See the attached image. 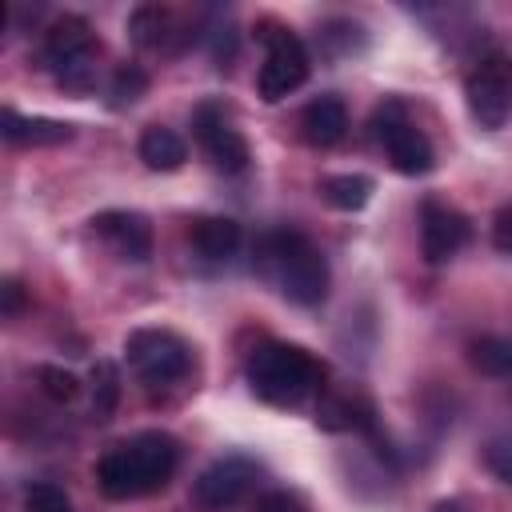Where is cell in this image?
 Wrapping results in <instances>:
<instances>
[{
	"label": "cell",
	"mask_w": 512,
	"mask_h": 512,
	"mask_svg": "<svg viewBox=\"0 0 512 512\" xmlns=\"http://www.w3.org/2000/svg\"><path fill=\"white\" fill-rule=\"evenodd\" d=\"M176 460H180V444L168 432H140L100 456L96 484L108 500L152 496L172 480Z\"/></svg>",
	"instance_id": "obj_1"
},
{
	"label": "cell",
	"mask_w": 512,
	"mask_h": 512,
	"mask_svg": "<svg viewBox=\"0 0 512 512\" xmlns=\"http://www.w3.org/2000/svg\"><path fill=\"white\" fill-rule=\"evenodd\" d=\"M248 388L276 408H292L300 400H308L312 392L324 388V360H316L308 348L300 344H260L248 364H244Z\"/></svg>",
	"instance_id": "obj_2"
},
{
	"label": "cell",
	"mask_w": 512,
	"mask_h": 512,
	"mask_svg": "<svg viewBox=\"0 0 512 512\" xmlns=\"http://www.w3.org/2000/svg\"><path fill=\"white\" fill-rule=\"evenodd\" d=\"M260 268L300 308H316L328 296V260L300 232H272V236H264Z\"/></svg>",
	"instance_id": "obj_3"
},
{
	"label": "cell",
	"mask_w": 512,
	"mask_h": 512,
	"mask_svg": "<svg viewBox=\"0 0 512 512\" xmlns=\"http://www.w3.org/2000/svg\"><path fill=\"white\" fill-rule=\"evenodd\" d=\"M44 64L68 92H88L96 80V32L84 16H60L44 32Z\"/></svg>",
	"instance_id": "obj_4"
},
{
	"label": "cell",
	"mask_w": 512,
	"mask_h": 512,
	"mask_svg": "<svg viewBox=\"0 0 512 512\" xmlns=\"http://www.w3.org/2000/svg\"><path fill=\"white\" fill-rule=\"evenodd\" d=\"M124 356L144 384H176L192 368L188 344L168 328H136L124 340Z\"/></svg>",
	"instance_id": "obj_5"
},
{
	"label": "cell",
	"mask_w": 512,
	"mask_h": 512,
	"mask_svg": "<svg viewBox=\"0 0 512 512\" xmlns=\"http://www.w3.org/2000/svg\"><path fill=\"white\" fill-rule=\"evenodd\" d=\"M464 104L480 128H504V120L512 116V60L504 52H488L476 60L464 80Z\"/></svg>",
	"instance_id": "obj_6"
},
{
	"label": "cell",
	"mask_w": 512,
	"mask_h": 512,
	"mask_svg": "<svg viewBox=\"0 0 512 512\" xmlns=\"http://www.w3.org/2000/svg\"><path fill=\"white\" fill-rule=\"evenodd\" d=\"M308 48L300 44V36H292L288 28L268 32V56L256 72V92L264 104H280L284 96H292L304 80H308Z\"/></svg>",
	"instance_id": "obj_7"
},
{
	"label": "cell",
	"mask_w": 512,
	"mask_h": 512,
	"mask_svg": "<svg viewBox=\"0 0 512 512\" xmlns=\"http://www.w3.org/2000/svg\"><path fill=\"white\" fill-rule=\"evenodd\" d=\"M376 140L384 144L392 168L404 172V176H424L436 164V152H432L428 136L416 124L404 120V108L400 104H388V108L376 112Z\"/></svg>",
	"instance_id": "obj_8"
},
{
	"label": "cell",
	"mask_w": 512,
	"mask_h": 512,
	"mask_svg": "<svg viewBox=\"0 0 512 512\" xmlns=\"http://www.w3.org/2000/svg\"><path fill=\"white\" fill-rule=\"evenodd\" d=\"M252 484H256V464L244 460V456H224V460L208 464V468L196 476L192 500H196L200 508L220 512V508L240 504V500L252 492Z\"/></svg>",
	"instance_id": "obj_9"
},
{
	"label": "cell",
	"mask_w": 512,
	"mask_h": 512,
	"mask_svg": "<svg viewBox=\"0 0 512 512\" xmlns=\"http://www.w3.org/2000/svg\"><path fill=\"white\" fill-rule=\"evenodd\" d=\"M192 128H196V140L204 144L208 160L220 168V172H244L252 152H248V140L224 120V112L216 104H200L196 116H192Z\"/></svg>",
	"instance_id": "obj_10"
},
{
	"label": "cell",
	"mask_w": 512,
	"mask_h": 512,
	"mask_svg": "<svg viewBox=\"0 0 512 512\" xmlns=\"http://www.w3.org/2000/svg\"><path fill=\"white\" fill-rule=\"evenodd\" d=\"M468 236H472V228L456 208H448L440 200H424V208H420V252H424L428 264L452 260L468 244Z\"/></svg>",
	"instance_id": "obj_11"
},
{
	"label": "cell",
	"mask_w": 512,
	"mask_h": 512,
	"mask_svg": "<svg viewBox=\"0 0 512 512\" xmlns=\"http://www.w3.org/2000/svg\"><path fill=\"white\" fill-rule=\"evenodd\" d=\"M92 228L96 236L120 256V260H132V264H144L152 256V224L148 216L140 212H128V208H112V212H100L92 216Z\"/></svg>",
	"instance_id": "obj_12"
},
{
	"label": "cell",
	"mask_w": 512,
	"mask_h": 512,
	"mask_svg": "<svg viewBox=\"0 0 512 512\" xmlns=\"http://www.w3.org/2000/svg\"><path fill=\"white\" fill-rule=\"evenodd\" d=\"M0 136L8 144H20V148H56V144L72 140V124L44 120V116H20V112L4 108L0 112Z\"/></svg>",
	"instance_id": "obj_13"
},
{
	"label": "cell",
	"mask_w": 512,
	"mask_h": 512,
	"mask_svg": "<svg viewBox=\"0 0 512 512\" xmlns=\"http://www.w3.org/2000/svg\"><path fill=\"white\" fill-rule=\"evenodd\" d=\"M316 424L324 432H368V436H376V408H372V400H364L356 392L324 396L320 408H316Z\"/></svg>",
	"instance_id": "obj_14"
},
{
	"label": "cell",
	"mask_w": 512,
	"mask_h": 512,
	"mask_svg": "<svg viewBox=\"0 0 512 512\" xmlns=\"http://www.w3.org/2000/svg\"><path fill=\"white\" fill-rule=\"evenodd\" d=\"M300 132H304V140L316 144V148L340 144L344 132H348V108H344V100H340V96H316V100L300 112Z\"/></svg>",
	"instance_id": "obj_15"
},
{
	"label": "cell",
	"mask_w": 512,
	"mask_h": 512,
	"mask_svg": "<svg viewBox=\"0 0 512 512\" xmlns=\"http://www.w3.org/2000/svg\"><path fill=\"white\" fill-rule=\"evenodd\" d=\"M192 248L204 256V260H228L236 248H240V224L228 220V216H200L188 232Z\"/></svg>",
	"instance_id": "obj_16"
},
{
	"label": "cell",
	"mask_w": 512,
	"mask_h": 512,
	"mask_svg": "<svg viewBox=\"0 0 512 512\" xmlns=\"http://www.w3.org/2000/svg\"><path fill=\"white\" fill-rule=\"evenodd\" d=\"M140 160L152 168V172H176L184 160H188V144L164 128V124H148L140 132Z\"/></svg>",
	"instance_id": "obj_17"
},
{
	"label": "cell",
	"mask_w": 512,
	"mask_h": 512,
	"mask_svg": "<svg viewBox=\"0 0 512 512\" xmlns=\"http://www.w3.org/2000/svg\"><path fill=\"white\" fill-rule=\"evenodd\" d=\"M128 32L140 48H164L168 36H172V12L160 8V4H140L128 16Z\"/></svg>",
	"instance_id": "obj_18"
},
{
	"label": "cell",
	"mask_w": 512,
	"mask_h": 512,
	"mask_svg": "<svg viewBox=\"0 0 512 512\" xmlns=\"http://www.w3.org/2000/svg\"><path fill=\"white\" fill-rule=\"evenodd\" d=\"M320 196L340 212H360L372 200V180L360 172H340V176H328L320 184Z\"/></svg>",
	"instance_id": "obj_19"
},
{
	"label": "cell",
	"mask_w": 512,
	"mask_h": 512,
	"mask_svg": "<svg viewBox=\"0 0 512 512\" xmlns=\"http://www.w3.org/2000/svg\"><path fill=\"white\" fill-rule=\"evenodd\" d=\"M468 360L484 376H512V340H504V336H480V340L468 344Z\"/></svg>",
	"instance_id": "obj_20"
},
{
	"label": "cell",
	"mask_w": 512,
	"mask_h": 512,
	"mask_svg": "<svg viewBox=\"0 0 512 512\" xmlns=\"http://www.w3.org/2000/svg\"><path fill=\"white\" fill-rule=\"evenodd\" d=\"M116 400H120V372L112 360H96L92 364V412H96V420H108L116 412Z\"/></svg>",
	"instance_id": "obj_21"
},
{
	"label": "cell",
	"mask_w": 512,
	"mask_h": 512,
	"mask_svg": "<svg viewBox=\"0 0 512 512\" xmlns=\"http://www.w3.org/2000/svg\"><path fill=\"white\" fill-rule=\"evenodd\" d=\"M148 92V72L140 64H120L112 84H108V108H132L140 96Z\"/></svg>",
	"instance_id": "obj_22"
},
{
	"label": "cell",
	"mask_w": 512,
	"mask_h": 512,
	"mask_svg": "<svg viewBox=\"0 0 512 512\" xmlns=\"http://www.w3.org/2000/svg\"><path fill=\"white\" fill-rule=\"evenodd\" d=\"M24 508L28 512H72V500H68V492L60 484L36 480V484L24 488Z\"/></svg>",
	"instance_id": "obj_23"
},
{
	"label": "cell",
	"mask_w": 512,
	"mask_h": 512,
	"mask_svg": "<svg viewBox=\"0 0 512 512\" xmlns=\"http://www.w3.org/2000/svg\"><path fill=\"white\" fill-rule=\"evenodd\" d=\"M36 380H40L44 396L56 400V404H68V400H76V392H80V380H76L68 368H56V364H40V368H36Z\"/></svg>",
	"instance_id": "obj_24"
},
{
	"label": "cell",
	"mask_w": 512,
	"mask_h": 512,
	"mask_svg": "<svg viewBox=\"0 0 512 512\" xmlns=\"http://www.w3.org/2000/svg\"><path fill=\"white\" fill-rule=\"evenodd\" d=\"M20 308H24V288H20V280L8 276V280L0 284V312H4V320H16Z\"/></svg>",
	"instance_id": "obj_25"
},
{
	"label": "cell",
	"mask_w": 512,
	"mask_h": 512,
	"mask_svg": "<svg viewBox=\"0 0 512 512\" xmlns=\"http://www.w3.org/2000/svg\"><path fill=\"white\" fill-rule=\"evenodd\" d=\"M256 512H304V500L296 492H268V496H260Z\"/></svg>",
	"instance_id": "obj_26"
},
{
	"label": "cell",
	"mask_w": 512,
	"mask_h": 512,
	"mask_svg": "<svg viewBox=\"0 0 512 512\" xmlns=\"http://www.w3.org/2000/svg\"><path fill=\"white\" fill-rule=\"evenodd\" d=\"M492 244L504 256H512V208H500L496 212V220H492Z\"/></svg>",
	"instance_id": "obj_27"
},
{
	"label": "cell",
	"mask_w": 512,
	"mask_h": 512,
	"mask_svg": "<svg viewBox=\"0 0 512 512\" xmlns=\"http://www.w3.org/2000/svg\"><path fill=\"white\" fill-rule=\"evenodd\" d=\"M488 468H492L504 484H512V444H492V448H488Z\"/></svg>",
	"instance_id": "obj_28"
},
{
	"label": "cell",
	"mask_w": 512,
	"mask_h": 512,
	"mask_svg": "<svg viewBox=\"0 0 512 512\" xmlns=\"http://www.w3.org/2000/svg\"><path fill=\"white\" fill-rule=\"evenodd\" d=\"M432 512H472V508H468V500H440Z\"/></svg>",
	"instance_id": "obj_29"
}]
</instances>
